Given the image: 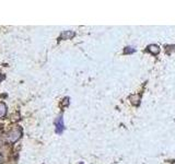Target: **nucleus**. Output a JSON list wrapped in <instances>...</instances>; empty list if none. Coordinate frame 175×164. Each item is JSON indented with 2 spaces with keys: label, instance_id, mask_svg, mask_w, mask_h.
Here are the masks:
<instances>
[{
  "label": "nucleus",
  "instance_id": "f257e3e1",
  "mask_svg": "<svg viewBox=\"0 0 175 164\" xmlns=\"http://www.w3.org/2000/svg\"><path fill=\"white\" fill-rule=\"evenodd\" d=\"M20 137H21V129L20 128H13V129H11L10 131H9L8 134V140L10 141V142H15V141H18L20 139Z\"/></svg>",
  "mask_w": 175,
  "mask_h": 164
},
{
  "label": "nucleus",
  "instance_id": "f03ea898",
  "mask_svg": "<svg viewBox=\"0 0 175 164\" xmlns=\"http://www.w3.org/2000/svg\"><path fill=\"white\" fill-rule=\"evenodd\" d=\"M55 126H56V131H57L58 134H60V132L64 130V123H62L61 117H58L57 119L55 120Z\"/></svg>",
  "mask_w": 175,
  "mask_h": 164
},
{
  "label": "nucleus",
  "instance_id": "7ed1b4c3",
  "mask_svg": "<svg viewBox=\"0 0 175 164\" xmlns=\"http://www.w3.org/2000/svg\"><path fill=\"white\" fill-rule=\"evenodd\" d=\"M7 114V106L4 103L0 102V118L3 117L4 115Z\"/></svg>",
  "mask_w": 175,
  "mask_h": 164
},
{
  "label": "nucleus",
  "instance_id": "20e7f679",
  "mask_svg": "<svg viewBox=\"0 0 175 164\" xmlns=\"http://www.w3.org/2000/svg\"><path fill=\"white\" fill-rule=\"evenodd\" d=\"M135 49H128V47H126V49H125V54L127 53H134Z\"/></svg>",
  "mask_w": 175,
  "mask_h": 164
},
{
  "label": "nucleus",
  "instance_id": "39448f33",
  "mask_svg": "<svg viewBox=\"0 0 175 164\" xmlns=\"http://www.w3.org/2000/svg\"><path fill=\"white\" fill-rule=\"evenodd\" d=\"M0 81H1V75H0Z\"/></svg>",
  "mask_w": 175,
  "mask_h": 164
}]
</instances>
